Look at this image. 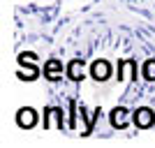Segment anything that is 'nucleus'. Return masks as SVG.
<instances>
[{
  "label": "nucleus",
  "mask_w": 155,
  "mask_h": 148,
  "mask_svg": "<svg viewBox=\"0 0 155 148\" xmlns=\"http://www.w3.org/2000/svg\"><path fill=\"white\" fill-rule=\"evenodd\" d=\"M91 74L97 79V81H107V79H109V74H111L109 63H107V60H95V63H93V67H91Z\"/></svg>",
  "instance_id": "nucleus-1"
},
{
  "label": "nucleus",
  "mask_w": 155,
  "mask_h": 148,
  "mask_svg": "<svg viewBox=\"0 0 155 148\" xmlns=\"http://www.w3.org/2000/svg\"><path fill=\"white\" fill-rule=\"evenodd\" d=\"M134 123H137V127H150V125L155 123V113L143 107V109H139L134 113Z\"/></svg>",
  "instance_id": "nucleus-2"
},
{
  "label": "nucleus",
  "mask_w": 155,
  "mask_h": 148,
  "mask_svg": "<svg viewBox=\"0 0 155 148\" xmlns=\"http://www.w3.org/2000/svg\"><path fill=\"white\" fill-rule=\"evenodd\" d=\"M16 123H19L21 127H32L35 123H37V113L32 109H19L16 113Z\"/></svg>",
  "instance_id": "nucleus-3"
},
{
  "label": "nucleus",
  "mask_w": 155,
  "mask_h": 148,
  "mask_svg": "<svg viewBox=\"0 0 155 148\" xmlns=\"http://www.w3.org/2000/svg\"><path fill=\"white\" fill-rule=\"evenodd\" d=\"M86 74V67H84V60H72L70 65H67V77L72 79V81H81Z\"/></svg>",
  "instance_id": "nucleus-4"
},
{
  "label": "nucleus",
  "mask_w": 155,
  "mask_h": 148,
  "mask_svg": "<svg viewBox=\"0 0 155 148\" xmlns=\"http://www.w3.org/2000/svg\"><path fill=\"white\" fill-rule=\"evenodd\" d=\"M46 127H63V111L60 109H49L44 113Z\"/></svg>",
  "instance_id": "nucleus-5"
},
{
  "label": "nucleus",
  "mask_w": 155,
  "mask_h": 148,
  "mask_svg": "<svg viewBox=\"0 0 155 148\" xmlns=\"http://www.w3.org/2000/svg\"><path fill=\"white\" fill-rule=\"evenodd\" d=\"M111 123H114V127H125V123H127V109H114Z\"/></svg>",
  "instance_id": "nucleus-6"
},
{
  "label": "nucleus",
  "mask_w": 155,
  "mask_h": 148,
  "mask_svg": "<svg viewBox=\"0 0 155 148\" xmlns=\"http://www.w3.org/2000/svg\"><path fill=\"white\" fill-rule=\"evenodd\" d=\"M60 74H63V65H60L58 60H49V63H46V77L49 79H60Z\"/></svg>",
  "instance_id": "nucleus-7"
},
{
  "label": "nucleus",
  "mask_w": 155,
  "mask_h": 148,
  "mask_svg": "<svg viewBox=\"0 0 155 148\" xmlns=\"http://www.w3.org/2000/svg\"><path fill=\"white\" fill-rule=\"evenodd\" d=\"M118 77L120 79H130V77H134V63L132 60H125V63H120L118 65Z\"/></svg>",
  "instance_id": "nucleus-8"
},
{
  "label": "nucleus",
  "mask_w": 155,
  "mask_h": 148,
  "mask_svg": "<svg viewBox=\"0 0 155 148\" xmlns=\"http://www.w3.org/2000/svg\"><path fill=\"white\" fill-rule=\"evenodd\" d=\"M143 77L148 81H155V60H146L143 63Z\"/></svg>",
  "instance_id": "nucleus-9"
},
{
  "label": "nucleus",
  "mask_w": 155,
  "mask_h": 148,
  "mask_svg": "<svg viewBox=\"0 0 155 148\" xmlns=\"http://www.w3.org/2000/svg\"><path fill=\"white\" fill-rule=\"evenodd\" d=\"M19 77H21V79H28V81H32V79L37 77V70H35V67H28V70H19Z\"/></svg>",
  "instance_id": "nucleus-10"
},
{
  "label": "nucleus",
  "mask_w": 155,
  "mask_h": 148,
  "mask_svg": "<svg viewBox=\"0 0 155 148\" xmlns=\"http://www.w3.org/2000/svg\"><path fill=\"white\" fill-rule=\"evenodd\" d=\"M21 63H35V56H19Z\"/></svg>",
  "instance_id": "nucleus-11"
}]
</instances>
